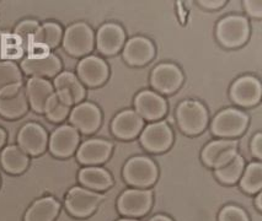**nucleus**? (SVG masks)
<instances>
[{"mask_svg":"<svg viewBox=\"0 0 262 221\" xmlns=\"http://www.w3.org/2000/svg\"><path fill=\"white\" fill-rule=\"evenodd\" d=\"M5 140H7V133L3 128H0V148L5 144Z\"/></svg>","mask_w":262,"mask_h":221,"instance_id":"obj_39","label":"nucleus"},{"mask_svg":"<svg viewBox=\"0 0 262 221\" xmlns=\"http://www.w3.org/2000/svg\"><path fill=\"white\" fill-rule=\"evenodd\" d=\"M79 181L86 188L106 190L112 186V178L106 169L100 167H85L79 172Z\"/></svg>","mask_w":262,"mask_h":221,"instance_id":"obj_28","label":"nucleus"},{"mask_svg":"<svg viewBox=\"0 0 262 221\" xmlns=\"http://www.w3.org/2000/svg\"><path fill=\"white\" fill-rule=\"evenodd\" d=\"M237 143L231 139H221L209 143L202 151V160L209 167L218 168L236 155Z\"/></svg>","mask_w":262,"mask_h":221,"instance_id":"obj_20","label":"nucleus"},{"mask_svg":"<svg viewBox=\"0 0 262 221\" xmlns=\"http://www.w3.org/2000/svg\"><path fill=\"white\" fill-rule=\"evenodd\" d=\"M126 33L117 23H105L99 29L96 35V47L105 56L117 54L124 46Z\"/></svg>","mask_w":262,"mask_h":221,"instance_id":"obj_19","label":"nucleus"},{"mask_svg":"<svg viewBox=\"0 0 262 221\" xmlns=\"http://www.w3.org/2000/svg\"><path fill=\"white\" fill-rule=\"evenodd\" d=\"M17 146L27 155L38 156L47 149L48 134L38 123H26L17 134Z\"/></svg>","mask_w":262,"mask_h":221,"instance_id":"obj_9","label":"nucleus"},{"mask_svg":"<svg viewBox=\"0 0 262 221\" xmlns=\"http://www.w3.org/2000/svg\"><path fill=\"white\" fill-rule=\"evenodd\" d=\"M155 56V47L150 39L145 37H133L124 44L123 59L132 66L148 64Z\"/></svg>","mask_w":262,"mask_h":221,"instance_id":"obj_21","label":"nucleus"},{"mask_svg":"<svg viewBox=\"0 0 262 221\" xmlns=\"http://www.w3.org/2000/svg\"><path fill=\"white\" fill-rule=\"evenodd\" d=\"M200 4L207 9H218L224 7L225 2H222V0L221 2H207V0H205V2H200Z\"/></svg>","mask_w":262,"mask_h":221,"instance_id":"obj_37","label":"nucleus"},{"mask_svg":"<svg viewBox=\"0 0 262 221\" xmlns=\"http://www.w3.org/2000/svg\"><path fill=\"white\" fill-rule=\"evenodd\" d=\"M149 221H172V220L170 219V217L165 216V215H157V216L151 217Z\"/></svg>","mask_w":262,"mask_h":221,"instance_id":"obj_38","label":"nucleus"},{"mask_svg":"<svg viewBox=\"0 0 262 221\" xmlns=\"http://www.w3.org/2000/svg\"><path fill=\"white\" fill-rule=\"evenodd\" d=\"M242 188L245 192L252 193L260 192L262 187V165L261 162H252L246 167L242 178Z\"/></svg>","mask_w":262,"mask_h":221,"instance_id":"obj_31","label":"nucleus"},{"mask_svg":"<svg viewBox=\"0 0 262 221\" xmlns=\"http://www.w3.org/2000/svg\"><path fill=\"white\" fill-rule=\"evenodd\" d=\"M62 27H60L59 23L50 21V22H45L42 25H39L38 30L36 31L35 36H33V42L31 47L36 46L50 51L58 47V44L62 42Z\"/></svg>","mask_w":262,"mask_h":221,"instance_id":"obj_26","label":"nucleus"},{"mask_svg":"<svg viewBox=\"0 0 262 221\" xmlns=\"http://www.w3.org/2000/svg\"><path fill=\"white\" fill-rule=\"evenodd\" d=\"M72 127L83 134H93L101 124V111L91 102H83L75 106L69 113Z\"/></svg>","mask_w":262,"mask_h":221,"instance_id":"obj_14","label":"nucleus"},{"mask_svg":"<svg viewBox=\"0 0 262 221\" xmlns=\"http://www.w3.org/2000/svg\"><path fill=\"white\" fill-rule=\"evenodd\" d=\"M217 38L225 48H237L245 44L249 39V21L243 16L230 15L224 17L217 25Z\"/></svg>","mask_w":262,"mask_h":221,"instance_id":"obj_2","label":"nucleus"},{"mask_svg":"<svg viewBox=\"0 0 262 221\" xmlns=\"http://www.w3.org/2000/svg\"><path fill=\"white\" fill-rule=\"evenodd\" d=\"M60 204L53 197L36 201L25 214V221H53L59 213Z\"/></svg>","mask_w":262,"mask_h":221,"instance_id":"obj_25","label":"nucleus"},{"mask_svg":"<svg viewBox=\"0 0 262 221\" xmlns=\"http://www.w3.org/2000/svg\"><path fill=\"white\" fill-rule=\"evenodd\" d=\"M244 8H245L246 13H248L250 16L252 17H257L260 19L262 16V2L260 0H246L244 2Z\"/></svg>","mask_w":262,"mask_h":221,"instance_id":"obj_35","label":"nucleus"},{"mask_svg":"<svg viewBox=\"0 0 262 221\" xmlns=\"http://www.w3.org/2000/svg\"><path fill=\"white\" fill-rule=\"evenodd\" d=\"M79 141L80 135L78 130L74 127L64 124L52 133L48 140V146L52 155L59 159H66L77 151Z\"/></svg>","mask_w":262,"mask_h":221,"instance_id":"obj_10","label":"nucleus"},{"mask_svg":"<svg viewBox=\"0 0 262 221\" xmlns=\"http://www.w3.org/2000/svg\"><path fill=\"white\" fill-rule=\"evenodd\" d=\"M20 84H23V74L19 66L11 60L0 62V91Z\"/></svg>","mask_w":262,"mask_h":221,"instance_id":"obj_32","label":"nucleus"},{"mask_svg":"<svg viewBox=\"0 0 262 221\" xmlns=\"http://www.w3.org/2000/svg\"><path fill=\"white\" fill-rule=\"evenodd\" d=\"M249 117L236 108H227L219 112L213 119L211 129L219 138H235L248 128Z\"/></svg>","mask_w":262,"mask_h":221,"instance_id":"obj_5","label":"nucleus"},{"mask_svg":"<svg viewBox=\"0 0 262 221\" xmlns=\"http://www.w3.org/2000/svg\"><path fill=\"white\" fill-rule=\"evenodd\" d=\"M136 112L142 119L147 120H159L165 116L167 111L166 101L160 95L153 91L139 92L135 100Z\"/></svg>","mask_w":262,"mask_h":221,"instance_id":"obj_18","label":"nucleus"},{"mask_svg":"<svg viewBox=\"0 0 262 221\" xmlns=\"http://www.w3.org/2000/svg\"><path fill=\"white\" fill-rule=\"evenodd\" d=\"M103 197L86 188L74 187L66 197V208L75 217H86L95 211Z\"/></svg>","mask_w":262,"mask_h":221,"instance_id":"obj_8","label":"nucleus"},{"mask_svg":"<svg viewBox=\"0 0 262 221\" xmlns=\"http://www.w3.org/2000/svg\"><path fill=\"white\" fill-rule=\"evenodd\" d=\"M151 86L158 92L170 95L176 92L184 83V74L178 65L163 63L155 66L150 77Z\"/></svg>","mask_w":262,"mask_h":221,"instance_id":"obj_11","label":"nucleus"},{"mask_svg":"<svg viewBox=\"0 0 262 221\" xmlns=\"http://www.w3.org/2000/svg\"><path fill=\"white\" fill-rule=\"evenodd\" d=\"M78 79L89 87H97L105 84L108 78V66L100 57L88 56L77 66Z\"/></svg>","mask_w":262,"mask_h":221,"instance_id":"obj_15","label":"nucleus"},{"mask_svg":"<svg viewBox=\"0 0 262 221\" xmlns=\"http://www.w3.org/2000/svg\"><path fill=\"white\" fill-rule=\"evenodd\" d=\"M262 87L258 79L254 77H242L231 85L230 97L234 104L243 107L257 105L261 100Z\"/></svg>","mask_w":262,"mask_h":221,"instance_id":"obj_16","label":"nucleus"},{"mask_svg":"<svg viewBox=\"0 0 262 221\" xmlns=\"http://www.w3.org/2000/svg\"><path fill=\"white\" fill-rule=\"evenodd\" d=\"M118 221H137L135 219H122V220H118Z\"/></svg>","mask_w":262,"mask_h":221,"instance_id":"obj_41","label":"nucleus"},{"mask_svg":"<svg viewBox=\"0 0 262 221\" xmlns=\"http://www.w3.org/2000/svg\"><path fill=\"white\" fill-rule=\"evenodd\" d=\"M153 203V193L148 189H128L118 199V210L130 217L143 216Z\"/></svg>","mask_w":262,"mask_h":221,"instance_id":"obj_12","label":"nucleus"},{"mask_svg":"<svg viewBox=\"0 0 262 221\" xmlns=\"http://www.w3.org/2000/svg\"><path fill=\"white\" fill-rule=\"evenodd\" d=\"M0 162L8 174L20 175L27 168L30 159L29 155L24 153L17 145H9L2 151Z\"/></svg>","mask_w":262,"mask_h":221,"instance_id":"obj_27","label":"nucleus"},{"mask_svg":"<svg viewBox=\"0 0 262 221\" xmlns=\"http://www.w3.org/2000/svg\"><path fill=\"white\" fill-rule=\"evenodd\" d=\"M54 91L69 106L79 105L85 97V87L72 71H62L54 78Z\"/></svg>","mask_w":262,"mask_h":221,"instance_id":"obj_17","label":"nucleus"},{"mask_svg":"<svg viewBox=\"0 0 262 221\" xmlns=\"http://www.w3.org/2000/svg\"><path fill=\"white\" fill-rule=\"evenodd\" d=\"M29 101L23 84L0 91V116L5 119H17L25 116Z\"/></svg>","mask_w":262,"mask_h":221,"instance_id":"obj_7","label":"nucleus"},{"mask_svg":"<svg viewBox=\"0 0 262 221\" xmlns=\"http://www.w3.org/2000/svg\"><path fill=\"white\" fill-rule=\"evenodd\" d=\"M261 199H262V197H261V194H258V195H257V198H256V205H257V209H258V210H262V204H261Z\"/></svg>","mask_w":262,"mask_h":221,"instance_id":"obj_40","label":"nucleus"},{"mask_svg":"<svg viewBox=\"0 0 262 221\" xmlns=\"http://www.w3.org/2000/svg\"><path fill=\"white\" fill-rule=\"evenodd\" d=\"M144 120L138 116L136 111H123L118 113L112 120L111 129L116 138L122 140H129L142 133Z\"/></svg>","mask_w":262,"mask_h":221,"instance_id":"obj_24","label":"nucleus"},{"mask_svg":"<svg viewBox=\"0 0 262 221\" xmlns=\"http://www.w3.org/2000/svg\"><path fill=\"white\" fill-rule=\"evenodd\" d=\"M172 130L165 122L149 124L141 134V144L150 153H164L172 145Z\"/></svg>","mask_w":262,"mask_h":221,"instance_id":"obj_13","label":"nucleus"},{"mask_svg":"<svg viewBox=\"0 0 262 221\" xmlns=\"http://www.w3.org/2000/svg\"><path fill=\"white\" fill-rule=\"evenodd\" d=\"M112 151V144L102 139H89L79 146L78 161L83 165H100L107 161Z\"/></svg>","mask_w":262,"mask_h":221,"instance_id":"obj_23","label":"nucleus"},{"mask_svg":"<svg viewBox=\"0 0 262 221\" xmlns=\"http://www.w3.org/2000/svg\"><path fill=\"white\" fill-rule=\"evenodd\" d=\"M219 221H249V217L243 209L228 205L219 214Z\"/></svg>","mask_w":262,"mask_h":221,"instance_id":"obj_34","label":"nucleus"},{"mask_svg":"<svg viewBox=\"0 0 262 221\" xmlns=\"http://www.w3.org/2000/svg\"><path fill=\"white\" fill-rule=\"evenodd\" d=\"M244 162L245 161H244L243 157L236 154L230 161L224 163L221 167L215 168V177L225 184L235 183L242 177L244 172V165H245Z\"/></svg>","mask_w":262,"mask_h":221,"instance_id":"obj_29","label":"nucleus"},{"mask_svg":"<svg viewBox=\"0 0 262 221\" xmlns=\"http://www.w3.org/2000/svg\"><path fill=\"white\" fill-rule=\"evenodd\" d=\"M251 153L257 160L262 159V135L261 133H256L251 140Z\"/></svg>","mask_w":262,"mask_h":221,"instance_id":"obj_36","label":"nucleus"},{"mask_svg":"<svg viewBox=\"0 0 262 221\" xmlns=\"http://www.w3.org/2000/svg\"><path fill=\"white\" fill-rule=\"evenodd\" d=\"M69 113H71V106L64 102L54 91L46 104L43 114H46L47 119L51 122L60 123L68 117Z\"/></svg>","mask_w":262,"mask_h":221,"instance_id":"obj_30","label":"nucleus"},{"mask_svg":"<svg viewBox=\"0 0 262 221\" xmlns=\"http://www.w3.org/2000/svg\"><path fill=\"white\" fill-rule=\"evenodd\" d=\"M38 27L39 23L35 20H24L15 27L14 37L20 42L23 50H26L29 52V50L32 46L33 36H35Z\"/></svg>","mask_w":262,"mask_h":221,"instance_id":"obj_33","label":"nucleus"},{"mask_svg":"<svg viewBox=\"0 0 262 221\" xmlns=\"http://www.w3.org/2000/svg\"><path fill=\"white\" fill-rule=\"evenodd\" d=\"M176 118L180 129L187 135H197L206 129L208 112L203 104L196 100H186L179 105Z\"/></svg>","mask_w":262,"mask_h":221,"instance_id":"obj_1","label":"nucleus"},{"mask_svg":"<svg viewBox=\"0 0 262 221\" xmlns=\"http://www.w3.org/2000/svg\"><path fill=\"white\" fill-rule=\"evenodd\" d=\"M26 96L29 105L36 113L43 114L47 101L54 93L53 84L47 79L30 78L26 83Z\"/></svg>","mask_w":262,"mask_h":221,"instance_id":"obj_22","label":"nucleus"},{"mask_svg":"<svg viewBox=\"0 0 262 221\" xmlns=\"http://www.w3.org/2000/svg\"><path fill=\"white\" fill-rule=\"evenodd\" d=\"M21 70L31 78H56L62 70V62L56 54H30L21 62Z\"/></svg>","mask_w":262,"mask_h":221,"instance_id":"obj_6","label":"nucleus"},{"mask_svg":"<svg viewBox=\"0 0 262 221\" xmlns=\"http://www.w3.org/2000/svg\"><path fill=\"white\" fill-rule=\"evenodd\" d=\"M123 177L130 186L145 188L157 181L158 167L149 157L136 156L128 160L124 165Z\"/></svg>","mask_w":262,"mask_h":221,"instance_id":"obj_4","label":"nucleus"},{"mask_svg":"<svg viewBox=\"0 0 262 221\" xmlns=\"http://www.w3.org/2000/svg\"><path fill=\"white\" fill-rule=\"evenodd\" d=\"M63 48L69 56L84 57L94 50L95 36L85 22H75L66 30L62 38Z\"/></svg>","mask_w":262,"mask_h":221,"instance_id":"obj_3","label":"nucleus"}]
</instances>
